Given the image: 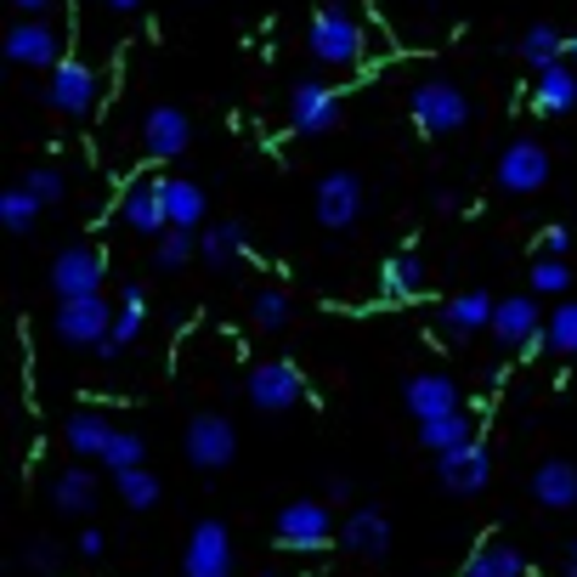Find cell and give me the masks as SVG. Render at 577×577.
I'll return each instance as SVG.
<instances>
[{
    "label": "cell",
    "instance_id": "obj_16",
    "mask_svg": "<svg viewBox=\"0 0 577 577\" xmlns=\"http://www.w3.org/2000/svg\"><path fill=\"white\" fill-rule=\"evenodd\" d=\"M436 475H441V487L448 493H459V498H470V493H482L487 482H493V459H487V448H453V453H436Z\"/></svg>",
    "mask_w": 577,
    "mask_h": 577
},
{
    "label": "cell",
    "instance_id": "obj_6",
    "mask_svg": "<svg viewBox=\"0 0 577 577\" xmlns=\"http://www.w3.org/2000/svg\"><path fill=\"white\" fill-rule=\"evenodd\" d=\"M312 204H318V227L346 232L362 216V182L351 176V170H328V176L318 182V198Z\"/></svg>",
    "mask_w": 577,
    "mask_h": 577
},
{
    "label": "cell",
    "instance_id": "obj_15",
    "mask_svg": "<svg viewBox=\"0 0 577 577\" xmlns=\"http://www.w3.org/2000/svg\"><path fill=\"white\" fill-rule=\"evenodd\" d=\"M498 346H509V351H521V346H532V339L543 334V318H538V300L532 295H509V300H498L493 305V328H487Z\"/></svg>",
    "mask_w": 577,
    "mask_h": 577
},
{
    "label": "cell",
    "instance_id": "obj_5",
    "mask_svg": "<svg viewBox=\"0 0 577 577\" xmlns=\"http://www.w3.org/2000/svg\"><path fill=\"white\" fill-rule=\"evenodd\" d=\"M7 57H12L18 68H57V62H68V57H62V34H57V23H46V18L12 23Z\"/></svg>",
    "mask_w": 577,
    "mask_h": 577
},
{
    "label": "cell",
    "instance_id": "obj_24",
    "mask_svg": "<svg viewBox=\"0 0 577 577\" xmlns=\"http://www.w3.org/2000/svg\"><path fill=\"white\" fill-rule=\"evenodd\" d=\"M521 62L532 68V74H543L550 62H561L566 51H572V34H561V28H550V23H532L527 34H521Z\"/></svg>",
    "mask_w": 577,
    "mask_h": 577
},
{
    "label": "cell",
    "instance_id": "obj_21",
    "mask_svg": "<svg viewBox=\"0 0 577 577\" xmlns=\"http://www.w3.org/2000/svg\"><path fill=\"white\" fill-rule=\"evenodd\" d=\"M532 498H538L543 509H572V504H577V464L543 459V464L532 470Z\"/></svg>",
    "mask_w": 577,
    "mask_h": 577
},
{
    "label": "cell",
    "instance_id": "obj_30",
    "mask_svg": "<svg viewBox=\"0 0 577 577\" xmlns=\"http://www.w3.org/2000/svg\"><path fill=\"white\" fill-rule=\"evenodd\" d=\"M419 441H425L430 453L470 448V414H464V407H453V414H441V419H425V425H419Z\"/></svg>",
    "mask_w": 577,
    "mask_h": 577
},
{
    "label": "cell",
    "instance_id": "obj_10",
    "mask_svg": "<svg viewBox=\"0 0 577 577\" xmlns=\"http://www.w3.org/2000/svg\"><path fill=\"white\" fill-rule=\"evenodd\" d=\"M289 125L300 136H318V130H334L339 125V91L323 85V80H300L289 91Z\"/></svg>",
    "mask_w": 577,
    "mask_h": 577
},
{
    "label": "cell",
    "instance_id": "obj_40",
    "mask_svg": "<svg viewBox=\"0 0 577 577\" xmlns=\"http://www.w3.org/2000/svg\"><path fill=\"white\" fill-rule=\"evenodd\" d=\"M23 566H28V572H57V566H62V550H57L51 538H46V543L34 538L28 550H23Z\"/></svg>",
    "mask_w": 577,
    "mask_h": 577
},
{
    "label": "cell",
    "instance_id": "obj_7",
    "mask_svg": "<svg viewBox=\"0 0 577 577\" xmlns=\"http://www.w3.org/2000/svg\"><path fill=\"white\" fill-rule=\"evenodd\" d=\"M328 538H334V516H328V504H318V498H295L278 516V543L284 550H323Z\"/></svg>",
    "mask_w": 577,
    "mask_h": 577
},
{
    "label": "cell",
    "instance_id": "obj_26",
    "mask_svg": "<svg viewBox=\"0 0 577 577\" xmlns=\"http://www.w3.org/2000/svg\"><path fill=\"white\" fill-rule=\"evenodd\" d=\"M51 504L62 509V516H91V504H96V470H85V464L62 470L57 487H51Z\"/></svg>",
    "mask_w": 577,
    "mask_h": 577
},
{
    "label": "cell",
    "instance_id": "obj_31",
    "mask_svg": "<svg viewBox=\"0 0 577 577\" xmlns=\"http://www.w3.org/2000/svg\"><path fill=\"white\" fill-rule=\"evenodd\" d=\"M380 284H385V295H396V300H414V295L425 289V261H419V255H391V261L380 266Z\"/></svg>",
    "mask_w": 577,
    "mask_h": 577
},
{
    "label": "cell",
    "instance_id": "obj_25",
    "mask_svg": "<svg viewBox=\"0 0 577 577\" xmlns=\"http://www.w3.org/2000/svg\"><path fill=\"white\" fill-rule=\"evenodd\" d=\"M142 328H148V305H142V295L130 289V295L119 300V312H114V334L96 346V357H119L125 346H136V339H142Z\"/></svg>",
    "mask_w": 577,
    "mask_h": 577
},
{
    "label": "cell",
    "instance_id": "obj_46",
    "mask_svg": "<svg viewBox=\"0 0 577 577\" xmlns=\"http://www.w3.org/2000/svg\"><path fill=\"white\" fill-rule=\"evenodd\" d=\"M572 57H577V28H572Z\"/></svg>",
    "mask_w": 577,
    "mask_h": 577
},
{
    "label": "cell",
    "instance_id": "obj_20",
    "mask_svg": "<svg viewBox=\"0 0 577 577\" xmlns=\"http://www.w3.org/2000/svg\"><path fill=\"white\" fill-rule=\"evenodd\" d=\"M493 295L487 289H464L459 300H448L441 305V328H448V339H470V334H482V328H493Z\"/></svg>",
    "mask_w": 577,
    "mask_h": 577
},
{
    "label": "cell",
    "instance_id": "obj_32",
    "mask_svg": "<svg viewBox=\"0 0 577 577\" xmlns=\"http://www.w3.org/2000/svg\"><path fill=\"white\" fill-rule=\"evenodd\" d=\"M41 210H46V204L41 198H34L23 182L18 187H7V193H0V221H7L12 232H28L34 221H41Z\"/></svg>",
    "mask_w": 577,
    "mask_h": 577
},
{
    "label": "cell",
    "instance_id": "obj_45",
    "mask_svg": "<svg viewBox=\"0 0 577 577\" xmlns=\"http://www.w3.org/2000/svg\"><path fill=\"white\" fill-rule=\"evenodd\" d=\"M108 7H114V12H136V7H142V0H108Z\"/></svg>",
    "mask_w": 577,
    "mask_h": 577
},
{
    "label": "cell",
    "instance_id": "obj_23",
    "mask_svg": "<svg viewBox=\"0 0 577 577\" xmlns=\"http://www.w3.org/2000/svg\"><path fill=\"white\" fill-rule=\"evenodd\" d=\"M464 577H527V561H521V550H509L504 538H487V543H475V555L464 561Z\"/></svg>",
    "mask_w": 577,
    "mask_h": 577
},
{
    "label": "cell",
    "instance_id": "obj_14",
    "mask_svg": "<svg viewBox=\"0 0 577 577\" xmlns=\"http://www.w3.org/2000/svg\"><path fill=\"white\" fill-rule=\"evenodd\" d=\"M193 142V119L182 108H170V102H159V108H148L142 119V148L148 159H182Z\"/></svg>",
    "mask_w": 577,
    "mask_h": 577
},
{
    "label": "cell",
    "instance_id": "obj_9",
    "mask_svg": "<svg viewBox=\"0 0 577 577\" xmlns=\"http://www.w3.org/2000/svg\"><path fill=\"white\" fill-rule=\"evenodd\" d=\"M250 402L261 407V414H284V407L305 402V380L295 362H261L250 368Z\"/></svg>",
    "mask_w": 577,
    "mask_h": 577
},
{
    "label": "cell",
    "instance_id": "obj_41",
    "mask_svg": "<svg viewBox=\"0 0 577 577\" xmlns=\"http://www.w3.org/2000/svg\"><path fill=\"white\" fill-rule=\"evenodd\" d=\"M538 244H543V255H566V250H572V232H566V227H543Z\"/></svg>",
    "mask_w": 577,
    "mask_h": 577
},
{
    "label": "cell",
    "instance_id": "obj_13",
    "mask_svg": "<svg viewBox=\"0 0 577 577\" xmlns=\"http://www.w3.org/2000/svg\"><path fill=\"white\" fill-rule=\"evenodd\" d=\"M46 96H51V108H57V114L85 119V114L96 108V74H91L85 62H57V68H51Z\"/></svg>",
    "mask_w": 577,
    "mask_h": 577
},
{
    "label": "cell",
    "instance_id": "obj_36",
    "mask_svg": "<svg viewBox=\"0 0 577 577\" xmlns=\"http://www.w3.org/2000/svg\"><path fill=\"white\" fill-rule=\"evenodd\" d=\"M142 459H148V441L136 436V430H114L108 453H102V464H108L114 475H119V470H142Z\"/></svg>",
    "mask_w": 577,
    "mask_h": 577
},
{
    "label": "cell",
    "instance_id": "obj_44",
    "mask_svg": "<svg viewBox=\"0 0 577 577\" xmlns=\"http://www.w3.org/2000/svg\"><path fill=\"white\" fill-rule=\"evenodd\" d=\"M566 577H577V538L566 543Z\"/></svg>",
    "mask_w": 577,
    "mask_h": 577
},
{
    "label": "cell",
    "instance_id": "obj_4",
    "mask_svg": "<svg viewBox=\"0 0 577 577\" xmlns=\"http://www.w3.org/2000/svg\"><path fill=\"white\" fill-rule=\"evenodd\" d=\"M102 272H108V261H102L96 244H68V250L51 261V289H57V300L102 295Z\"/></svg>",
    "mask_w": 577,
    "mask_h": 577
},
{
    "label": "cell",
    "instance_id": "obj_2",
    "mask_svg": "<svg viewBox=\"0 0 577 577\" xmlns=\"http://www.w3.org/2000/svg\"><path fill=\"white\" fill-rule=\"evenodd\" d=\"M407 114H414V125L425 136H448L470 119V96L448 80H419L414 91H407Z\"/></svg>",
    "mask_w": 577,
    "mask_h": 577
},
{
    "label": "cell",
    "instance_id": "obj_29",
    "mask_svg": "<svg viewBox=\"0 0 577 577\" xmlns=\"http://www.w3.org/2000/svg\"><path fill=\"white\" fill-rule=\"evenodd\" d=\"M114 430L119 425H108L102 414H74L68 419V448H74L80 459H102L108 453V441H114Z\"/></svg>",
    "mask_w": 577,
    "mask_h": 577
},
{
    "label": "cell",
    "instance_id": "obj_18",
    "mask_svg": "<svg viewBox=\"0 0 577 577\" xmlns=\"http://www.w3.org/2000/svg\"><path fill=\"white\" fill-rule=\"evenodd\" d=\"M339 543H346L351 555H362V561H380V555L391 550V521H385V509H373V504L351 509L346 527H339Z\"/></svg>",
    "mask_w": 577,
    "mask_h": 577
},
{
    "label": "cell",
    "instance_id": "obj_11",
    "mask_svg": "<svg viewBox=\"0 0 577 577\" xmlns=\"http://www.w3.org/2000/svg\"><path fill=\"white\" fill-rule=\"evenodd\" d=\"M232 453H238V430H232L221 414H198V419L187 425V459H193L198 470H227Z\"/></svg>",
    "mask_w": 577,
    "mask_h": 577
},
{
    "label": "cell",
    "instance_id": "obj_22",
    "mask_svg": "<svg viewBox=\"0 0 577 577\" xmlns=\"http://www.w3.org/2000/svg\"><path fill=\"white\" fill-rule=\"evenodd\" d=\"M532 108H538V114H572V108H577V74H572L566 62H550V68L538 74Z\"/></svg>",
    "mask_w": 577,
    "mask_h": 577
},
{
    "label": "cell",
    "instance_id": "obj_33",
    "mask_svg": "<svg viewBox=\"0 0 577 577\" xmlns=\"http://www.w3.org/2000/svg\"><path fill=\"white\" fill-rule=\"evenodd\" d=\"M543 346L561 351V357H577V300L555 305L550 323H543Z\"/></svg>",
    "mask_w": 577,
    "mask_h": 577
},
{
    "label": "cell",
    "instance_id": "obj_35",
    "mask_svg": "<svg viewBox=\"0 0 577 577\" xmlns=\"http://www.w3.org/2000/svg\"><path fill=\"white\" fill-rule=\"evenodd\" d=\"M250 318H255V328L278 334V328L289 323V295H284V289H255V300H250Z\"/></svg>",
    "mask_w": 577,
    "mask_h": 577
},
{
    "label": "cell",
    "instance_id": "obj_37",
    "mask_svg": "<svg viewBox=\"0 0 577 577\" xmlns=\"http://www.w3.org/2000/svg\"><path fill=\"white\" fill-rule=\"evenodd\" d=\"M114 482H119V498H125L130 509H153V504H159V475H153V470H119Z\"/></svg>",
    "mask_w": 577,
    "mask_h": 577
},
{
    "label": "cell",
    "instance_id": "obj_19",
    "mask_svg": "<svg viewBox=\"0 0 577 577\" xmlns=\"http://www.w3.org/2000/svg\"><path fill=\"white\" fill-rule=\"evenodd\" d=\"M453 407H459V385L448 380V373H414V380H407V414H414L419 425L453 414Z\"/></svg>",
    "mask_w": 577,
    "mask_h": 577
},
{
    "label": "cell",
    "instance_id": "obj_27",
    "mask_svg": "<svg viewBox=\"0 0 577 577\" xmlns=\"http://www.w3.org/2000/svg\"><path fill=\"white\" fill-rule=\"evenodd\" d=\"M204 210H210V198H204V187L198 182H164V216H170V227H198L204 221Z\"/></svg>",
    "mask_w": 577,
    "mask_h": 577
},
{
    "label": "cell",
    "instance_id": "obj_8",
    "mask_svg": "<svg viewBox=\"0 0 577 577\" xmlns=\"http://www.w3.org/2000/svg\"><path fill=\"white\" fill-rule=\"evenodd\" d=\"M182 572L187 577H232V538L221 521H198L187 550H182Z\"/></svg>",
    "mask_w": 577,
    "mask_h": 577
},
{
    "label": "cell",
    "instance_id": "obj_38",
    "mask_svg": "<svg viewBox=\"0 0 577 577\" xmlns=\"http://www.w3.org/2000/svg\"><path fill=\"white\" fill-rule=\"evenodd\" d=\"M23 187L34 193L51 210V204H62V193H68V182H62V170H51V164H34L28 176H23Z\"/></svg>",
    "mask_w": 577,
    "mask_h": 577
},
{
    "label": "cell",
    "instance_id": "obj_43",
    "mask_svg": "<svg viewBox=\"0 0 577 577\" xmlns=\"http://www.w3.org/2000/svg\"><path fill=\"white\" fill-rule=\"evenodd\" d=\"M12 7H18V12H28V18H41V12H51V7H57V0H12Z\"/></svg>",
    "mask_w": 577,
    "mask_h": 577
},
{
    "label": "cell",
    "instance_id": "obj_17",
    "mask_svg": "<svg viewBox=\"0 0 577 577\" xmlns=\"http://www.w3.org/2000/svg\"><path fill=\"white\" fill-rule=\"evenodd\" d=\"M119 221L136 227V232H148V238H164L170 216H164V182L142 176V182H130L125 198H119Z\"/></svg>",
    "mask_w": 577,
    "mask_h": 577
},
{
    "label": "cell",
    "instance_id": "obj_42",
    "mask_svg": "<svg viewBox=\"0 0 577 577\" xmlns=\"http://www.w3.org/2000/svg\"><path fill=\"white\" fill-rule=\"evenodd\" d=\"M80 555H85V561H96V555H102V532H96V527H85V532H80Z\"/></svg>",
    "mask_w": 577,
    "mask_h": 577
},
{
    "label": "cell",
    "instance_id": "obj_28",
    "mask_svg": "<svg viewBox=\"0 0 577 577\" xmlns=\"http://www.w3.org/2000/svg\"><path fill=\"white\" fill-rule=\"evenodd\" d=\"M244 221H216V227H204V238H198V255L210 261V266H232L238 255H244Z\"/></svg>",
    "mask_w": 577,
    "mask_h": 577
},
{
    "label": "cell",
    "instance_id": "obj_34",
    "mask_svg": "<svg viewBox=\"0 0 577 577\" xmlns=\"http://www.w3.org/2000/svg\"><path fill=\"white\" fill-rule=\"evenodd\" d=\"M198 255V238L187 232V227H170L164 238H159V250H153V266L159 272H176V266H187Z\"/></svg>",
    "mask_w": 577,
    "mask_h": 577
},
{
    "label": "cell",
    "instance_id": "obj_39",
    "mask_svg": "<svg viewBox=\"0 0 577 577\" xmlns=\"http://www.w3.org/2000/svg\"><path fill=\"white\" fill-rule=\"evenodd\" d=\"M532 289H543V295L572 289V272L561 266V255H538V261H532Z\"/></svg>",
    "mask_w": 577,
    "mask_h": 577
},
{
    "label": "cell",
    "instance_id": "obj_12",
    "mask_svg": "<svg viewBox=\"0 0 577 577\" xmlns=\"http://www.w3.org/2000/svg\"><path fill=\"white\" fill-rule=\"evenodd\" d=\"M543 182H550V153H543L538 142H509L498 153V187L504 193H543Z\"/></svg>",
    "mask_w": 577,
    "mask_h": 577
},
{
    "label": "cell",
    "instance_id": "obj_3",
    "mask_svg": "<svg viewBox=\"0 0 577 577\" xmlns=\"http://www.w3.org/2000/svg\"><path fill=\"white\" fill-rule=\"evenodd\" d=\"M114 312L119 305H108L102 295H74V300H57V339L62 346H102V339L114 334Z\"/></svg>",
    "mask_w": 577,
    "mask_h": 577
},
{
    "label": "cell",
    "instance_id": "obj_1",
    "mask_svg": "<svg viewBox=\"0 0 577 577\" xmlns=\"http://www.w3.org/2000/svg\"><path fill=\"white\" fill-rule=\"evenodd\" d=\"M305 46H312V57L323 62V68H351L357 57H362V28H357V18L346 12V7H318L312 12V28H305Z\"/></svg>",
    "mask_w": 577,
    "mask_h": 577
}]
</instances>
